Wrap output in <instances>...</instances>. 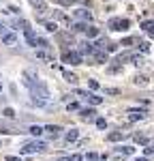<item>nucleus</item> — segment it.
I'll use <instances>...</instances> for the list:
<instances>
[{
	"instance_id": "nucleus-1",
	"label": "nucleus",
	"mask_w": 154,
	"mask_h": 161,
	"mask_svg": "<svg viewBox=\"0 0 154 161\" xmlns=\"http://www.w3.org/2000/svg\"><path fill=\"white\" fill-rule=\"evenodd\" d=\"M30 92H32V97H38V99H49V88L38 80L30 86Z\"/></svg>"
},
{
	"instance_id": "nucleus-2",
	"label": "nucleus",
	"mask_w": 154,
	"mask_h": 161,
	"mask_svg": "<svg viewBox=\"0 0 154 161\" xmlns=\"http://www.w3.org/2000/svg\"><path fill=\"white\" fill-rule=\"evenodd\" d=\"M128 26H131V22L122 19V17H111L109 19V30H114V32H124V30H128Z\"/></svg>"
},
{
	"instance_id": "nucleus-3",
	"label": "nucleus",
	"mask_w": 154,
	"mask_h": 161,
	"mask_svg": "<svg viewBox=\"0 0 154 161\" xmlns=\"http://www.w3.org/2000/svg\"><path fill=\"white\" fill-rule=\"evenodd\" d=\"M41 150H45V142H30V144H26L24 148H19L22 155H32V153H41Z\"/></svg>"
},
{
	"instance_id": "nucleus-4",
	"label": "nucleus",
	"mask_w": 154,
	"mask_h": 161,
	"mask_svg": "<svg viewBox=\"0 0 154 161\" xmlns=\"http://www.w3.org/2000/svg\"><path fill=\"white\" fill-rule=\"evenodd\" d=\"M62 60L69 62V64H81L84 62V56H81V52H64L62 54Z\"/></svg>"
},
{
	"instance_id": "nucleus-5",
	"label": "nucleus",
	"mask_w": 154,
	"mask_h": 161,
	"mask_svg": "<svg viewBox=\"0 0 154 161\" xmlns=\"http://www.w3.org/2000/svg\"><path fill=\"white\" fill-rule=\"evenodd\" d=\"M17 35L15 32H2V45H9V47H15L17 45Z\"/></svg>"
},
{
	"instance_id": "nucleus-6",
	"label": "nucleus",
	"mask_w": 154,
	"mask_h": 161,
	"mask_svg": "<svg viewBox=\"0 0 154 161\" xmlns=\"http://www.w3.org/2000/svg\"><path fill=\"white\" fill-rule=\"evenodd\" d=\"M34 56H37V60H41V62H54V54H51L49 50H41V47H38V50L34 52Z\"/></svg>"
},
{
	"instance_id": "nucleus-7",
	"label": "nucleus",
	"mask_w": 154,
	"mask_h": 161,
	"mask_svg": "<svg viewBox=\"0 0 154 161\" xmlns=\"http://www.w3.org/2000/svg\"><path fill=\"white\" fill-rule=\"evenodd\" d=\"M73 15H75L79 22H90L92 19V13L88 9H77V11H73Z\"/></svg>"
},
{
	"instance_id": "nucleus-8",
	"label": "nucleus",
	"mask_w": 154,
	"mask_h": 161,
	"mask_svg": "<svg viewBox=\"0 0 154 161\" xmlns=\"http://www.w3.org/2000/svg\"><path fill=\"white\" fill-rule=\"evenodd\" d=\"M143 118H146L143 110H128V120L131 123H137V120H143Z\"/></svg>"
},
{
	"instance_id": "nucleus-9",
	"label": "nucleus",
	"mask_w": 154,
	"mask_h": 161,
	"mask_svg": "<svg viewBox=\"0 0 154 161\" xmlns=\"http://www.w3.org/2000/svg\"><path fill=\"white\" fill-rule=\"evenodd\" d=\"M24 37H26V43H28L30 47H34V43H37V32H34L32 28H26V30H24Z\"/></svg>"
},
{
	"instance_id": "nucleus-10",
	"label": "nucleus",
	"mask_w": 154,
	"mask_h": 161,
	"mask_svg": "<svg viewBox=\"0 0 154 161\" xmlns=\"http://www.w3.org/2000/svg\"><path fill=\"white\" fill-rule=\"evenodd\" d=\"M79 114H81L84 120H94V116H96V112L92 108H84V110H79Z\"/></svg>"
},
{
	"instance_id": "nucleus-11",
	"label": "nucleus",
	"mask_w": 154,
	"mask_h": 161,
	"mask_svg": "<svg viewBox=\"0 0 154 161\" xmlns=\"http://www.w3.org/2000/svg\"><path fill=\"white\" fill-rule=\"evenodd\" d=\"M92 54H94V60L99 62V64L107 62V52H105V50H94Z\"/></svg>"
},
{
	"instance_id": "nucleus-12",
	"label": "nucleus",
	"mask_w": 154,
	"mask_h": 161,
	"mask_svg": "<svg viewBox=\"0 0 154 161\" xmlns=\"http://www.w3.org/2000/svg\"><path fill=\"white\" fill-rule=\"evenodd\" d=\"M43 131H47V133H49L51 137H58V136H60V131H62V129H60L58 125H47V127H45Z\"/></svg>"
},
{
	"instance_id": "nucleus-13",
	"label": "nucleus",
	"mask_w": 154,
	"mask_h": 161,
	"mask_svg": "<svg viewBox=\"0 0 154 161\" xmlns=\"http://www.w3.org/2000/svg\"><path fill=\"white\" fill-rule=\"evenodd\" d=\"M84 32H86V37H88V39H96L99 35H101V32H99V28H94V26H86V28H84Z\"/></svg>"
},
{
	"instance_id": "nucleus-14",
	"label": "nucleus",
	"mask_w": 154,
	"mask_h": 161,
	"mask_svg": "<svg viewBox=\"0 0 154 161\" xmlns=\"http://www.w3.org/2000/svg\"><path fill=\"white\" fill-rule=\"evenodd\" d=\"M32 7H34V11H37V13H45V11H47V4H45L43 0H32Z\"/></svg>"
},
{
	"instance_id": "nucleus-15",
	"label": "nucleus",
	"mask_w": 154,
	"mask_h": 161,
	"mask_svg": "<svg viewBox=\"0 0 154 161\" xmlns=\"http://www.w3.org/2000/svg\"><path fill=\"white\" fill-rule=\"evenodd\" d=\"M133 84L135 86H148V77L146 75H135L133 77Z\"/></svg>"
},
{
	"instance_id": "nucleus-16",
	"label": "nucleus",
	"mask_w": 154,
	"mask_h": 161,
	"mask_svg": "<svg viewBox=\"0 0 154 161\" xmlns=\"http://www.w3.org/2000/svg\"><path fill=\"white\" fill-rule=\"evenodd\" d=\"M122 136H124V131H111V133L107 136V140H109V142H120Z\"/></svg>"
},
{
	"instance_id": "nucleus-17",
	"label": "nucleus",
	"mask_w": 154,
	"mask_h": 161,
	"mask_svg": "<svg viewBox=\"0 0 154 161\" xmlns=\"http://www.w3.org/2000/svg\"><path fill=\"white\" fill-rule=\"evenodd\" d=\"M66 142H69V144H71V142H77V137H79V131H77V129H71V131H69V133H66Z\"/></svg>"
},
{
	"instance_id": "nucleus-18",
	"label": "nucleus",
	"mask_w": 154,
	"mask_h": 161,
	"mask_svg": "<svg viewBox=\"0 0 154 161\" xmlns=\"http://www.w3.org/2000/svg\"><path fill=\"white\" fill-rule=\"evenodd\" d=\"M41 47V50H49V41L47 39H43V37H37V43H34V47Z\"/></svg>"
},
{
	"instance_id": "nucleus-19",
	"label": "nucleus",
	"mask_w": 154,
	"mask_h": 161,
	"mask_svg": "<svg viewBox=\"0 0 154 161\" xmlns=\"http://www.w3.org/2000/svg\"><path fill=\"white\" fill-rule=\"evenodd\" d=\"M32 105H37V108H47L49 101H47V99H38V97H32Z\"/></svg>"
},
{
	"instance_id": "nucleus-20",
	"label": "nucleus",
	"mask_w": 154,
	"mask_h": 161,
	"mask_svg": "<svg viewBox=\"0 0 154 161\" xmlns=\"http://www.w3.org/2000/svg\"><path fill=\"white\" fill-rule=\"evenodd\" d=\"M88 101L92 103V105H101V103H103V97L94 95V92H90V95H88Z\"/></svg>"
},
{
	"instance_id": "nucleus-21",
	"label": "nucleus",
	"mask_w": 154,
	"mask_h": 161,
	"mask_svg": "<svg viewBox=\"0 0 154 161\" xmlns=\"http://www.w3.org/2000/svg\"><path fill=\"white\" fill-rule=\"evenodd\" d=\"M141 30H146V32H152V30H154V19H146V22L141 24Z\"/></svg>"
},
{
	"instance_id": "nucleus-22",
	"label": "nucleus",
	"mask_w": 154,
	"mask_h": 161,
	"mask_svg": "<svg viewBox=\"0 0 154 161\" xmlns=\"http://www.w3.org/2000/svg\"><path fill=\"white\" fill-rule=\"evenodd\" d=\"M13 28H15V30H26V28H28V22H26V19H17V22L13 24Z\"/></svg>"
},
{
	"instance_id": "nucleus-23",
	"label": "nucleus",
	"mask_w": 154,
	"mask_h": 161,
	"mask_svg": "<svg viewBox=\"0 0 154 161\" xmlns=\"http://www.w3.org/2000/svg\"><path fill=\"white\" fill-rule=\"evenodd\" d=\"M118 153H122L124 157H128V155H133V153H135V148H133V146H120Z\"/></svg>"
},
{
	"instance_id": "nucleus-24",
	"label": "nucleus",
	"mask_w": 154,
	"mask_h": 161,
	"mask_svg": "<svg viewBox=\"0 0 154 161\" xmlns=\"http://www.w3.org/2000/svg\"><path fill=\"white\" fill-rule=\"evenodd\" d=\"M64 80H66L69 84H77V75H73L71 71H64Z\"/></svg>"
},
{
	"instance_id": "nucleus-25",
	"label": "nucleus",
	"mask_w": 154,
	"mask_h": 161,
	"mask_svg": "<svg viewBox=\"0 0 154 161\" xmlns=\"http://www.w3.org/2000/svg\"><path fill=\"white\" fill-rule=\"evenodd\" d=\"M135 142L146 146V144H148V136H143V133H135Z\"/></svg>"
},
{
	"instance_id": "nucleus-26",
	"label": "nucleus",
	"mask_w": 154,
	"mask_h": 161,
	"mask_svg": "<svg viewBox=\"0 0 154 161\" xmlns=\"http://www.w3.org/2000/svg\"><path fill=\"white\" fill-rule=\"evenodd\" d=\"M94 50H96V47H94L92 43H84V45H81V52H84V54H92Z\"/></svg>"
},
{
	"instance_id": "nucleus-27",
	"label": "nucleus",
	"mask_w": 154,
	"mask_h": 161,
	"mask_svg": "<svg viewBox=\"0 0 154 161\" xmlns=\"http://www.w3.org/2000/svg\"><path fill=\"white\" fill-rule=\"evenodd\" d=\"M28 131H30L32 136H41V133H43V127H38V125H32V127H30Z\"/></svg>"
},
{
	"instance_id": "nucleus-28",
	"label": "nucleus",
	"mask_w": 154,
	"mask_h": 161,
	"mask_svg": "<svg viewBox=\"0 0 154 161\" xmlns=\"http://www.w3.org/2000/svg\"><path fill=\"white\" fill-rule=\"evenodd\" d=\"M131 56H133V54L124 52V54H120V56H118V62H120V64H122V62H128V60H131Z\"/></svg>"
},
{
	"instance_id": "nucleus-29",
	"label": "nucleus",
	"mask_w": 154,
	"mask_h": 161,
	"mask_svg": "<svg viewBox=\"0 0 154 161\" xmlns=\"http://www.w3.org/2000/svg\"><path fill=\"white\" fill-rule=\"evenodd\" d=\"M131 60H133V64H143V56L141 54H133Z\"/></svg>"
},
{
	"instance_id": "nucleus-30",
	"label": "nucleus",
	"mask_w": 154,
	"mask_h": 161,
	"mask_svg": "<svg viewBox=\"0 0 154 161\" xmlns=\"http://www.w3.org/2000/svg\"><path fill=\"white\" fill-rule=\"evenodd\" d=\"M45 28H47L49 32H58V24H56V22H45Z\"/></svg>"
},
{
	"instance_id": "nucleus-31",
	"label": "nucleus",
	"mask_w": 154,
	"mask_h": 161,
	"mask_svg": "<svg viewBox=\"0 0 154 161\" xmlns=\"http://www.w3.org/2000/svg\"><path fill=\"white\" fill-rule=\"evenodd\" d=\"M88 24H84V22H77V24H73V30L75 32H84V28H86Z\"/></svg>"
},
{
	"instance_id": "nucleus-32",
	"label": "nucleus",
	"mask_w": 154,
	"mask_h": 161,
	"mask_svg": "<svg viewBox=\"0 0 154 161\" xmlns=\"http://www.w3.org/2000/svg\"><path fill=\"white\" fill-rule=\"evenodd\" d=\"M154 155V148L150 146V144H146V148H143V157H152Z\"/></svg>"
},
{
	"instance_id": "nucleus-33",
	"label": "nucleus",
	"mask_w": 154,
	"mask_h": 161,
	"mask_svg": "<svg viewBox=\"0 0 154 161\" xmlns=\"http://www.w3.org/2000/svg\"><path fill=\"white\" fill-rule=\"evenodd\" d=\"M66 110H69V112H77V110H79V103H75V101H71V103L66 105Z\"/></svg>"
},
{
	"instance_id": "nucleus-34",
	"label": "nucleus",
	"mask_w": 154,
	"mask_h": 161,
	"mask_svg": "<svg viewBox=\"0 0 154 161\" xmlns=\"http://www.w3.org/2000/svg\"><path fill=\"white\" fill-rule=\"evenodd\" d=\"M7 118H15V112H13V108H4V112H2Z\"/></svg>"
},
{
	"instance_id": "nucleus-35",
	"label": "nucleus",
	"mask_w": 154,
	"mask_h": 161,
	"mask_svg": "<svg viewBox=\"0 0 154 161\" xmlns=\"http://www.w3.org/2000/svg\"><path fill=\"white\" fill-rule=\"evenodd\" d=\"M96 127L99 129H107V120L105 118H96Z\"/></svg>"
},
{
	"instance_id": "nucleus-36",
	"label": "nucleus",
	"mask_w": 154,
	"mask_h": 161,
	"mask_svg": "<svg viewBox=\"0 0 154 161\" xmlns=\"http://www.w3.org/2000/svg\"><path fill=\"white\" fill-rule=\"evenodd\" d=\"M139 50L141 52H150V43H148V41H141V43H139Z\"/></svg>"
},
{
	"instance_id": "nucleus-37",
	"label": "nucleus",
	"mask_w": 154,
	"mask_h": 161,
	"mask_svg": "<svg viewBox=\"0 0 154 161\" xmlns=\"http://www.w3.org/2000/svg\"><path fill=\"white\" fill-rule=\"evenodd\" d=\"M88 86H90V90H99V82L96 80H88Z\"/></svg>"
},
{
	"instance_id": "nucleus-38",
	"label": "nucleus",
	"mask_w": 154,
	"mask_h": 161,
	"mask_svg": "<svg viewBox=\"0 0 154 161\" xmlns=\"http://www.w3.org/2000/svg\"><path fill=\"white\" fill-rule=\"evenodd\" d=\"M120 69H122V64H120V62H118V64H111V67H109V73H118Z\"/></svg>"
},
{
	"instance_id": "nucleus-39",
	"label": "nucleus",
	"mask_w": 154,
	"mask_h": 161,
	"mask_svg": "<svg viewBox=\"0 0 154 161\" xmlns=\"http://www.w3.org/2000/svg\"><path fill=\"white\" fill-rule=\"evenodd\" d=\"M86 161H99V155H94V153H88V155H86Z\"/></svg>"
},
{
	"instance_id": "nucleus-40",
	"label": "nucleus",
	"mask_w": 154,
	"mask_h": 161,
	"mask_svg": "<svg viewBox=\"0 0 154 161\" xmlns=\"http://www.w3.org/2000/svg\"><path fill=\"white\" fill-rule=\"evenodd\" d=\"M133 43H135V39H124V41H122V43H120V45H133Z\"/></svg>"
},
{
	"instance_id": "nucleus-41",
	"label": "nucleus",
	"mask_w": 154,
	"mask_h": 161,
	"mask_svg": "<svg viewBox=\"0 0 154 161\" xmlns=\"http://www.w3.org/2000/svg\"><path fill=\"white\" fill-rule=\"evenodd\" d=\"M107 95H118V88H105Z\"/></svg>"
},
{
	"instance_id": "nucleus-42",
	"label": "nucleus",
	"mask_w": 154,
	"mask_h": 161,
	"mask_svg": "<svg viewBox=\"0 0 154 161\" xmlns=\"http://www.w3.org/2000/svg\"><path fill=\"white\" fill-rule=\"evenodd\" d=\"M71 161H84V157H81V155H73V157H71Z\"/></svg>"
},
{
	"instance_id": "nucleus-43",
	"label": "nucleus",
	"mask_w": 154,
	"mask_h": 161,
	"mask_svg": "<svg viewBox=\"0 0 154 161\" xmlns=\"http://www.w3.org/2000/svg\"><path fill=\"white\" fill-rule=\"evenodd\" d=\"M60 4H71V2H79V0H58Z\"/></svg>"
},
{
	"instance_id": "nucleus-44",
	"label": "nucleus",
	"mask_w": 154,
	"mask_h": 161,
	"mask_svg": "<svg viewBox=\"0 0 154 161\" xmlns=\"http://www.w3.org/2000/svg\"><path fill=\"white\" fill-rule=\"evenodd\" d=\"M7 161H19V157H11V155H9V157H7Z\"/></svg>"
},
{
	"instance_id": "nucleus-45",
	"label": "nucleus",
	"mask_w": 154,
	"mask_h": 161,
	"mask_svg": "<svg viewBox=\"0 0 154 161\" xmlns=\"http://www.w3.org/2000/svg\"><path fill=\"white\" fill-rule=\"evenodd\" d=\"M135 161H148V157H141V159H135Z\"/></svg>"
},
{
	"instance_id": "nucleus-46",
	"label": "nucleus",
	"mask_w": 154,
	"mask_h": 161,
	"mask_svg": "<svg viewBox=\"0 0 154 161\" xmlns=\"http://www.w3.org/2000/svg\"><path fill=\"white\" fill-rule=\"evenodd\" d=\"M150 37H154V30H152V32H150Z\"/></svg>"
},
{
	"instance_id": "nucleus-47",
	"label": "nucleus",
	"mask_w": 154,
	"mask_h": 161,
	"mask_svg": "<svg viewBox=\"0 0 154 161\" xmlns=\"http://www.w3.org/2000/svg\"><path fill=\"white\" fill-rule=\"evenodd\" d=\"M0 90H2V82H0Z\"/></svg>"
}]
</instances>
